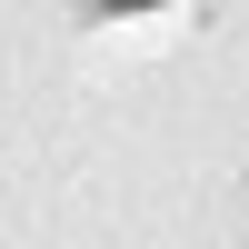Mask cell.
<instances>
[{
  "label": "cell",
  "mask_w": 249,
  "mask_h": 249,
  "mask_svg": "<svg viewBox=\"0 0 249 249\" xmlns=\"http://www.w3.org/2000/svg\"><path fill=\"white\" fill-rule=\"evenodd\" d=\"M90 10H160V0H90Z\"/></svg>",
  "instance_id": "obj_1"
}]
</instances>
